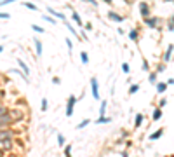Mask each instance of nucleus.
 Wrapping results in <instances>:
<instances>
[{"instance_id": "17", "label": "nucleus", "mask_w": 174, "mask_h": 157, "mask_svg": "<svg viewBox=\"0 0 174 157\" xmlns=\"http://www.w3.org/2000/svg\"><path fill=\"white\" fill-rule=\"evenodd\" d=\"M110 121H112L110 117H99V119H98V124H103V122H110Z\"/></svg>"}, {"instance_id": "8", "label": "nucleus", "mask_w": 174, "mask_h": 157, "mask_svg": "<svg viewBox=\"0 0 174 157\" xmlns=\"http://www.w3.org/2000/svg\"><path fill=\"white\" fill-rule=\"evenodd\" d=\"M108 17H110V19H113V21H119V23H122V21H124V17H122V16H117V14H113V12H110V14H108Z\"/></svg>"}, {"instance_id": "28", "label": "nucleus", "mask_w": 174, "mask_h": 157, "mask_svg": "<svg viewBox=\"0 0 174 157\" xmlns=\"http://www.w3.org/2000/svg\"><path fill=\"white\" fill-rule=\"evenodd\" d=\"M42 110H47V100H42Z\"/></svg>"}, {"instance_id": "14", "label": "nucleus", "mask_w": 174, "mask_h": 157, "mask_svg": "<svg viewBox=\"0 0 174 157\" xmlns=\"http://www.w3.org/2000/svg\"><path fill=\"white\" fill-rule=\"evenodd\" d=\"M35 49H37V54H42V44H40V40H35Z\"/></svg>"}, {"instance_id": "25", "label": "nucleus", "mask_w": 174, "mask_h": 157, "mask_svg": "<svg viewBox=\"0 0 174 157\" xmlns=\"http://www.w3.org/2000/svg\"><path fill=\"white\" fill-rule=\"evenodd\" d=\"M31 28H33L35 31H40V33H44V28H40V26H37V24H31Z\"/></svg>"}, {"instance_id": "32", "label": "nucleus", "mask_w": 174, "mask_h": 157, "mask_svg": "<svg viewBox=\"0 0 174 157\" xmlns=\"http://www.w3.org/2000/svg\"><path fill=\"white\" fill-rule=\"evenodd\" d=\"M66 45H68V49H70V51H71V40H70V38H68V40H66Z\"/></svg>"}, {"instance_id": "3", "label": "nucleus", "mask_w": 174, "mask_h": 157, "mask_svg": "<svg viewBox=\"0 0 174 157\" xmlns=\"http://www.w3.org/2000/svg\"><path fill=\"white\" fill-rule=\"evenodd\" d=\"M10 121H12V117L5 112V114H2L0 115V128H7L9 124H10Z\"/></svg>"}, {"instance_id": "20", "label": "nucleus", "mask_w": 174, "mask_h": 157, "mask_svg": "<svg viewBox=\"0 0 174 157\" xmlns=\"http://www.w3.org/2000/svg\"><path fill=\"white\" fill-rule=\"evenodd\" d=\"M129 37H131L132 40H136V38H138V31H136V30H131V33H129Z\"/></svg>"}, {"instance_id": "12", "label": "nucleus", "mask_w": 174, "mask_h": 157, "mask_svg": "<svg viewBox=\"0 0 174 157\" xmlns=\"http://www.w3.org/2000/svg\"><path fill=\"white\" fill-rule=\"evenodd\" d=\"M162 133H164V129H159V131H155L150 138H152V140H157V138H160V136H162Z\"/></svg>"}, {"instance_id": "36", "label": "nucleus", "mask_w": 174, "mask_h": 157, "mask_svg": "<svg viewBox=\"0 0 174 157\" xmlns=\"http://www.w3.org/2000/svg\"><path fill=\"white\" fill-rule=\"evenodd\" d=\"M2 51H3V47H2V45H0V52H2Z\"/></svg>"}, {"instance_id": "30", "label": "nucleus", "mask_w": 174, "mask_h": 157, "mask_svg": "<svg viewBox=\"0 0 174 157\" xmlns=\"http://www.w3.org/2000/svg\"><path fill=\"white\" fill-rule=\"evenodd\" d=\"M58 142H59V145H63V143H64V138L59 135V136H58Z\"/></svg>"}, {"instance_id": "24", "label": "nucleus", "mask_w": 174, "mask_h": 157, "mask_svg": "<svg viewBox=\"0 0 174 157\" xmlns=\"http://www.w3.org/2000/svg\"><path fill=\"white\" fill-rule=\"evenodd\" d=\"M160 117H162V112H160V110H157V112L153 114V119H155V121H159Z\"/></svg>"}, {"instance_id": "9", "label": "nucleus", "mask_w": 174, "mask_h": 157, "mask_svg": "<svg viewBox=\"0 0 174 157\" xmlns=\"http://www.w3.org/2000/svg\"><path fill=\"white\" fill-rule=\"evenodd\" d=\"M7 138H12V133L10 131H0V140H7Z\"/></svg>"}, {"instance_id": "35", "label": "nucleus", "mask_w": 174, "mask_h": 157, "mask_svg": "<svg viewBox=\"0 0 174 157\" xmlns=\"http://www.w3.org/2000/svg\"><path fill=\"white\" fill-rule=\"evenodd\" d=\"M0 157H3V150H0Z\"/></svg>"}, {"instance_id": "33", "label": "nucleus", "mask_w": 174, "mask_h": 157, "mask_svg": "<svg viewBox=\"0 0 174 157\" xmlns=\"http://www.w3.org/2000/svg\"><path fill=\"white\" fill-rule=\"evenodd\" d=\"M0 17H3V19H7V17H9V14H5V12H0Z\"/></svg>"}, {"instance_id": "23", "label": "nucleus", "mask_w": 174, "mask_h": 157, "mask_svg": "<svg viewBox=\"0 0 174 157\" xmlns=\"http://www.w3.org/2000/svg\"><path fill=\"white\" fill-rule=\"evenodd\" d=\"M138 89H139V86H131L129 93H131V94H134V93H138Z\"/></svg>"}, {"instance_id": "19", "label": "nucleus", "mask_w": 174, "mask_h": 157, "mask_svg": "<svg viewBox=\"0 0 174 157\" xmlns=\"http://www.w3.org/2000/svg\"><path fill=\"white\" fill-rule=\"evenodd\" d=\"M73 19H75V21H77V23H78V24L82 26V19H80V16H78L77 12H73Z\"/></svg>"}, {"instance_id": "18", "label": "nucleus", "mask_w": 174, "mask_h": 157, "mask_svg": "<svg viewBox=\"0 0 174 157\" xmlns=\"http://www.w3.org/2000/svg\"><path fill=\"white\" fill-rule=\"evenodd\" d=\"M87 124H89V119H85V121H82V122H80V124L77 126V129H82V128H85Z\"/></svg>"}, {"instance_id": "13", "label": "nucleus", "mask_w": 174, "mask_h": 157, "mask_svg": "<svg viewBox=\"0 0 174 157\" xmlns=\"http://www.w3.org/2000/svg\"><path fill=\"white\" fill-rule=\"evenodd\" d=\"M146 24H148V26H152V28H153V26H155V24H157V19H155V17H153V19H152V17H146Z\"/></svg>"}, {"instance_id": "27", "label": "nucleus", "mask_w": 174, "mask_h": 157, "mask_svg": "<svg viewBox=\"0 0 174 157\" xmlns=\"http://www.w3.org/2000/svg\"><path fill=\"white\" fill-rule=\"evenodd\" d=\"M105 108H106V101H103V103H101V110H99V112H101V115L105 114Z\"/></svg>"}, {"instance_id": "6", "label": "nucleus", "mask_w": 174, "mask_h": 157, "mask_svg": "<svg viewBox=\"0 0 174 157\" xmlns=\"http://www.w3.org/2000/svg\"><path fill=\"white\" fill-rule=\"evenodd\" d=\"M47 10H49V12H51L52 16H56V17H59V19H64V14H61V12H56V10H54L52 7H47Z\"/></svg>"}, {"instance_id": "7", "label": "nucleus", "mask_w": 174, "mask_h": 157, "mask_svg": "<svg viewBox=\"0 0 174 157\" xmlns=\"http://www.w3.org/2000/svg\"><path fill=\"white\" fill-rule=\"evenodd\" d=\"M17 63H19V66L23 68V72H24V75H28V73H30V68L26 66V63H24L23 59H17Z\"/></svg>"}, {"instance_id": "31", "label": "nucleus", "mask_w": 174, "mask_h": 157, "mask_svg": "<svg viewBox=\"0 0 174 157\" xmlns=\"http://www.w3.org/2000/svg\"><path fill=\"white\" fill-rule=\"evenodd\" d=\"M68 30H70V31H71L73 35H77V31H75V28H73V26H70V24H68Z\"/></svg>"}, {"instance_id": "37", "label": "nucleus", "mask_w": 174, "mask_h": 157, "mask_svg": "<svg viewBox=\"0 0 174 157\" xmlns=\"http://www.w3.org/2000/svg\"><path fill=\"white\" fill-rule=\"evenodd\" d=\"M106 2H110V0H106Z\"/></svg>"}, {"instance_id": "22", "label": "nucleus", "mask_w": 174, "mask_h": 157, "mask_svg": "<svg viewBox=\"0 0 174 157\" xmlns=\"http://www.w3.org/2000/svg\"><path fill=\"white\" fill-rule=\"evenodd\" d=\"M24 5H26L28 9H31V10H37V5H35V3H28V2H24Z\"/></svg>"}, {"instance_id": "1", "label": "nucleus", "mask_w": 174, "mask_h": 157, "mask_svg": "<svg viewBox=\"0 0 174 157\" xmlns=\"http://www.w3.org/2000/svg\"><path fill=\"white\" fill-rule=\"evenodd\" d=\"M75 101H77V98H75V96H70V100H68V107H66V115H68V117H71V115H73V107H75Z\"/></svg>"}, {"instance_id": "5", "label": "nucleus", "mask_w": 174, "mask_h": 157, "mask_svg": "<svg viewBox=\"0 0 174 157\" xmlns=\"http://www.w3.org/2000/svg\"><path fill=\"white\" fill-rule=\"evenodd\" d=\"M139 9H141V14H143L145 17H146V16L150 14V12H148V5H146L145 2H141V3H139Z\"/></svg>"}, {"instance_id": "11", "label": "nucleus", "mask_w": 174, "mask_h": 157, "mask_svg": "<svg viewBox=\"0 0 174 157\" xmlns=\"http://www.w3.org/2000/svg\"><path fill=\"white\" fill-rule=\"evenodd\" d=\"M80 59H82L84 65H87V63H89V56H87V52H80Z\"/></svg>"}, {"instance_id": "4", "label": "nucleus", "mask_w": 174, "mask_h": 157, "mask_svg": "<svg viewBox=\"0 0 174 157\" xmlns=\"http://www.w3.org/2000/svg\"><path fill=\"white\" fill-rule=\"evenodd\" d=\"M91 89H92V98L99 100V89H98V80L91 79Z\"/></svg>"}, {"instance_id": "29", "label": "nucleus", "mask_w": 174, "mask_h": 157, "mask_svg": "<svg viewBox=\"0 0 174 157\" xmlns=\"http://www.w3.org/2000/svg\"><path fill=\"white\" fill-rule=\"evenodd\" d=\"M10 2H16V0H2L0 5H7V3H10Z\"/></svg>"}, {"instance_id": "26", "label": "nucleus", "mask_w": 174, "mask_h": 157, "mask_svg": "<svg viewBox=\"0 0 174 157\" xmlns=\"http://www.w3.org/2000/svg\"><path fill=\"white\" fill-rule=\"evenodd\" d=\"M122 70H124L125 73H129V70H131V68H129V65H127V63H124V65H122Z\"/></svg>"}, {"instance_id": "10", "label": "nucleus", "mask_w": 174, "mask_h": 157, "mask_svg": "<svg viewBox=\"0 0 174 157\" xmlns=\"http://www.w3.org/2000/svg\"><path fill=\"white\" fill-rule=\"evenodd\" d=\"M171 54H173V45H169V49H167V52L164 54V59H166V61H169V59H171Z\"/></svg>"}, {"instance_id": "2", "label": "nucleus", "mask_w": 174, "mask_h": 157, "mask_svg": "<svg viewBox=\"0 0 174 157\" xmlns=\"http://www.w3.org/2000/svg\"><path fill=\"white\" fill-rule=\"evenodd\" d=\"M12 149V138H7V140H0V150L7 152Z\"/></svg>"}, {"instance_id": "16", "label": "nucleus", "mask_w": 174, "mask_h": 157, "mask_svg": "<svg viewBox=\"0 0 174 157\" xmlns=\"http://www.w3.org/2000/svg\"><path fill=\"white\" fill-rule=\"evenodd\" d=\"M166 89H167V84H164V82H162V84H159V86H157V91H159V93H164V91H166Z\"/></svg>"}, {"instance_id": "15", "label": "nucleus", "mask_w": 174, "mask_h": 157, "mask_svg": "<svg viewBox=\"0 0 174 157\" xmlns=\"http://www.w3.org/2000/svg\"><path fill=\"white\" fill-rule=\"evenodd\" d=\"M134 122H136L134 126H136V128H139V124L143 122V115H141V114H138V115H136V121H134Z\"/></svg>"}, {"instance_id": "34", "label": "nucleus", "mask_w": 174, "mask_h": 157, "mask_svg": "<svg viewBox=\"0 0 174 157\" xmlns=\"http://www.w3.org/2000/svg\"><path fill=\"white\" fill-rule=\"evenodd\" d=\"M2 114H5V108H2V107H0V115H2Z\"/></svg>"}, {"instance_id": "21", "label": "nucleus", "mask_w": 174, "mask_h": 157, "mask_svg": "<svg viewBox=\"0 0 174 157\" xmlns=\"http://www.w3.org/2000/svg\"><path fill=\"white\" fill-rule=\"evenodd\" d=\"M64 156H66V157H71V147H70V145L64 149Z\"/></svg>"}]
</instances>
